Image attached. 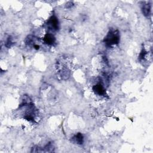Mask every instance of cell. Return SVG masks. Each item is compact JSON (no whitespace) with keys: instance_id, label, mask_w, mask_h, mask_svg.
I'll use <instances>...</instances> for the list:
<instances>
[{"instance_id":"cell-5","label":"cell","mask_w":153,"mask_h":153,"mask_svg":"<svg viewBox=\"0 0 153 153\" xmlns=\"http://www.w3.org/2000/svg\"><path fill=\"white\" fill-rule=\"evenodd\" d=\"M55 41V38L51 34H47L44 37V42L48 45H51Z\"/></svg>"},{"instance_id":"cell-3","label":"cell","mask_w":153,"mask_h":153,"mask_svg":"<svg viewBox=\"0 0 153 153\" xmlns=\"http://www.w3.org/2000/svg\"><path fill=\"white\" fill-rule=\"evenodd\" d=\"M93 90L95 93L98 95H103L105 93V90L104 86L101 84H97L93 87Z\"/></svg>"},{"instance_id":"cell-7","label":"cell","mask_w":153,"mask_h":153,"mask_svg":"<svg viewBox=\"0 0 153 153\" xmlns=\"http://www.w3.org/2000/svg\"><path fill=\"white\" fill-rule=\"evenodd\" d=\"M146 55H147V52H146V51H145L144 49H143L141 51V52L140 53V55H139V60H141L144 59L145 58V56H146Z\"/></svg>"},{"instance_id":"cell-4","label":"cell","mask_w":153,"mask_h":153,"mask_svg":"<svg viewBox=\"0 0 153 153\" xmlns=\"http://www.w3.org/2000/svg\"><path fill=\"white\" fill-rule=\"evenodd\" d=\"M72 141L74 143L79 145L83 144L84 142V137L81 133H79L72 137Z\"/></svg>"},{"instance_id":"cell-6","label":"cell","mask_w":153,"mask_h":153,"mask_svg":"<svg viewBox=\"0 0 153 153\" xmlns=\"http://www.w3.org/2000/svg\"><path fill=\"white\" fill-rule=\"evenodd\" d=\"M142 10V13L145 16L148 17L151 14V6L149 4L143 5Z\"/></svg>"},{"instance_id":"cell-1","label":"cell","mask_w":153,"mask_h":153,"mask_svg":"<svg viewBox=\"0 0 153 153\" xmlns=\"http://www.w3.org/2000/svg\"><path fill=\"white\" fill-rule=\"evenodd\" d=\"M120 41V35L117 30L111 29L108 33L105 36L104 42L107 46H112L118 44Z\"/></svg>"},{"instance_id":"cell-8","label":"cell","mask_w":153,"mask_h":153,"mask_svg":"<svg viewBox=\"0 0 153 153\" xmlns=\"http://www.w3.org/2000/svg\"><path fill=\"white\" fill-rule=\"evenodd\" d=\"M13 43L12 41V38L10 37H9L8 39H7V42H6V44H5V45H6V47H10L12 45H13Z\"/></svg>"},{"instance_id":"cell-2","label":"cell","mask_w":153,"mask_h":153,"mask_svg":"<svg viewBox=\"0 0 153 153\" xmlns=\"http://www.w3.org/2000/svg\"><path fill=\"white\" fill-rule=\"evenodd\" d=\"M48 27L53 30H57L59 29V21L55 16H52L47 22Z\"/></svg>"}]
</instances>
